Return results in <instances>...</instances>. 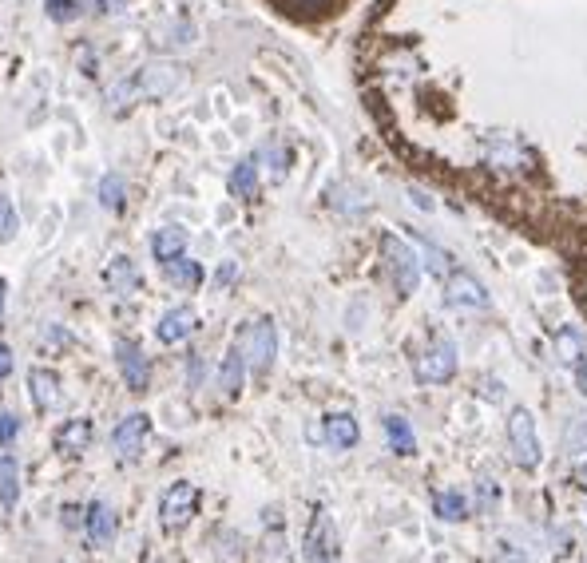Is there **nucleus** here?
Segmentation results:
<instances>
[{"mask_svg":"<svg viewBox=\"0 0 587 563\" xmlns=\"http://www.w3.org/2000/svg\"><path fill=\"white\" fill-rule=\"evenodd\" d=\"M179 64H171V60H151V64H143L135 76H123L119 84L108 88V108L112 112H123V108H131V104H139V100H163V96H171L175 88H179Z\"/></svg>","mask_w":587,"mask_h":563,"instance_id":"nucleus-1","label":"nucleus"},{"mask_svg":"<svg viewBox=\"0 0 587 563\" xmlns=\"http://www.w3.org/2000/svg\"><path fill=\"white\" fill-rule=\"evenodd\" d=\"M235 349L246 365V373L262 377L274 369V357H278V326L270 318H250L242 322V330L235 334Z\"/></svg>","mask_w":587,"mask_h":563,"instance_id":"nucleus-2","label":"nucleus"},{"mask_svg":"<svg viewBox=\"0 0 587 563\" xmlns=\"http://www.w3.org/2000/svg\"><path fill=\"white\" fill-rule=\"evenodd\" d=\"M480 159H484V167L496 171V175H528V171L536 167L532 147H528L520 135H512V131H492V135H484Z\"/></svg>","mask_w":587,"mask_h":563,"instance_id":"nucleus-3","label":"nucleus"},{"mask_svg":"<svg viewBox=\"0 0 587 563\" xmlns=\"http://www.w3.org/2000/svg\"><path fill=\"white\" fill-rule=\"evenodd\" d=\"M381 266H385V278L393 282L397 298H413L417 286H421V254L397 238V234H381Z\"/></svg>","mask_w":587,"mask_h":563,"instance_id":"nucleus-4","label":"nucleus"},{"mask_svg":"<svg viewBox=\"0 0 587 563\" xmlns=\"http://www.w3.org/2000/svg\"><path fill=\"white\" fill-rule=\"evenodd\" d=\"M457 369H461L457 341L445 338V334H437V338L413 357V377H417L421 385H445V381L457 377Z\"/></svg>","mask_w":587,"mask_h":563,"instance_id":"nucleus-5","label":"nucleus"},{"mask_svg":"<svg viewBox=\"0 0 587 563\" xmlns=\"http://www.w3.org/2000/svg\"><path fill=\"white\" fill-rule=\"evenodd\" d=\"M508 449H512V464L532 472L540 468L544 460V449H540V433H536V417L528 409H512L508 417Z\"/></svg>","mask_w":587,"mask_h":563,"instance_id":"nucleus-6","label":"nucleus"},{"mask_svg":"<svg viewBox=\"0 0 587 563\" xmlns=\"http://www.w3.org/2000/svg\"><path fill=\"white\" fill-rule=\"evenodd\" d=\"M199 488L191 484V480H175L163 496H159V524H163V532H183L191 520H195V512H199Z\"/></svg>","mask_w":587,"mask_h":563,"instance_id":"nucleus-7","label":"nucleus"},{"mask_svg":"<svg viewBox=\"0 0 587 563\" xmlns=\"http://www.w3.org/2000/svg\"><path fill=\"white\" fill-rule=\"evenodd\" d=\"M147 437H151V417L147 413H127L112 429V452H116L119 464H135L147 449Z\"/></svg>","mask_w":587,"mask_h":563,"instance_id":"nucleus-8","label":"nucleus"},{"mask_svg":"<svg viewBox=\"0 0 587 563\" xmlns=\"http://www.w3.org/2000/svg\"><path fill=\"white\" fill-rule=\"evenodd\" d=\"M445 306L449 310H488L492 294L484 290V282L469 270H453L445 282Z\"/></svg>","mask_w":587,"mask_h":563,"instance_id":"nucleus-9","label":"nucleus"},{"mask_svg":"<svg viewBox=\"0 0 587 563\" xmlns=\"http://www.w3.org/2000/svg\"><path fill=\"white\" fill-rule=\"evenodd\" d=\"M302 556L310 563H334L338 560V528L330 520L326 508L314 512L310 520V532H306V544H302Z\"/></svg>","mask_w":587,"mask_h":563,"instance_id":"nucleus-10","label":"nucleus"},{"mask_svg":"<svg viewBox=\"0 0 587 563\" xmlns=\"http://www.w3.org/2000/svg\"><path fill=\"white\" fill-rule=\"evenodd\" d=\"M116 365H119V377L127 381L131 393H143V389H147L151 365H147V353H143L135 341H127V338L116 341Z\"/></svg>","mask_w":587,"mask_h":563,"instance_id":"nucleus-11","label":"nucleus"},{"mask_svg":"<svg viewBox=\"0 0 587 563\" xmlns=\"http://www.w3.org/2000/svg\"><path fill=\"white\" fill-rule=\"evenodd\" d=\"M64 397V385H60V373L48 369V365H36L28 369V401L40 409V413H52Z\"/></svg>","mask_w":587,"mask_h":563,"instance_id":"nucleus-12","label":"nucleus"},{"mask_svg":"<svg viewBox=\"0 0 587 563\" xmlns=\"http://www.w3.org/2000/svg\"><path fill=\"white\" fill-rule=\"evenodd\" d=\"M587 357V334L580 326H560L556 338H552V361L560 369H576Z\"/></svg>","mask_w":587,"mask_h":563,"instance_id":"nucleus-13","label":"nucleus"},{"mask_svg":"<svg viewBox=\"0 0 587 563\" xmlns=\"http://www.w3.org/2000/svg\"><path fill=\"white\" fill-rule=\"evenodd\" d=\"M84 532H88V540L92 544H112L119 532V520L116 512H112V504H104V500H92L88 508H84Z\"/></svg>","mask_w":587,"mask_h":563,"instance_id":"nucleus-14","label":"nucleus"},{"mask_svg":"<svg viewBox=\"0 0 587 563\" xmlns=\"http://www.w3.org/2000/svg\"><path fill=\"white\" fill-rule=\"evenodd\" d=\"M104 282H108V290L119 294V298H127V294H135L139 286H143V274H139V266H135V258H127V254H116L108 266H104Z\"/></svg>","mask_w":587,"mask_h":563,"instance_id":"nucleus-15","label":"nucleus"},{"mask_svg":"<svg viewBox=\"0 0 587 563\" xmlns=\"http://www.w3.org/2000/svg\"><path fill=\"white\" fill-rule=\"evenodd\" d=\"M195 310L191 306H175V310H167L163 318H159V326H155V338L163 341V345H179V341H187L195 334Z\"/></svg>","mask_w":587,"mask_h":563,"instance_id":"nucleus-16","label":"nucleus"},{"mask_svg":"<svg viewBox=\"0 0 587 563\" xmlns=\"http://www.w3.org/2000/svg\"><path fill=\"white\" fill-rule=\"evenodd\" d=\"M92 437H96V425L88 417H72L64 421V429L56 433V449L68 452V456H80V452L92 449Z\"/></svg>","mask_w":587,"mask_h":563,"instance_id":"nucleus-17","label":"nucleus"},{"mask_svg":"<svg viewBox=\"0 0 587 563\" xmlns=\"http://www.w3.org/2000/svg\"><path fill=\"white\" fill-rule=\"evenodd\" d=\"M322 437H326V445L338 452H350L357 441H361V429H357V421H353V413H330L326 417V425H322Z\"/></svg>","mask_w":587,"mask_h":563,"instance_id":"nucleus-18","label":"nucleus"},{"mask_svg":"<svg viewBox=\"0 0 587 563\" xmlns=\"http://www.w3.org/2000/svg\"><path fill=\"white\" fill-rule=\"evenodd\" d=\"M163 278H167L175 290H199V286H203V278H207V270H203L195 258L179 254V258L163 262Z\"/></svg>","mask_w":587,"mask_h":563,"instance_id":"nucleus-19","label":"nucleus"},{"mask_svg":"<svg viewBox=\"0 0 587 563\" xmlns=\"http://www.w3.org/2000/svg\"><path fill=\"white\" fill-rule=\"evenodd\" d=\"M254 163L270 175V183H282V179H286V171H290V147H286V143H278V139H266V143L258 147Z\"/></svg>","mask_w":587,"mask_h":563,"instance_id":"nucleus-20","label":"nucleus"},{"mask_svg":"<svg viewBox=\"0 0 587 563\" xmlns=\"http://www.w3.org/2000/svg\"><path fill=\"white\" fill-rule=\"evenodd\" d=\"M433 512L441 524H461V520H469V496L461 488H441V492H433Z\"/></svg>","mask_w":587,"mask_h":563,"instance_id":"nucleus-21","label":"nucleus"},{"mask_svg":"<svg viewBox=\"0 0 587 563\" xmlns=\"http://www.w3.org/2000/svg\"><path fill=\"white\" fill-rule=\"evenodd\" d=\"M215 381H219V393L231 401L242 393V385H246V365H242V357H238V349L231 345L227 353H223V361H219V373H215Z\"/></svg>","mask_w":587,"mask_h":563,"instance_id":"nucleus-22","label":"nucleus"},{"mask_svg":"<svg viewBox=\"0 0 587 563\" xmlns=\"http://www.w3.org/2000/svg\"><path fill=\"white\" fill-rule=\"evenodd\" d=\"M151 254H155L159 266L179 258V254H187V230L183 226H159L155 238H151Z\"/></svg>","mask_w":587,"mask_h":563,"instance_id":"nucleus-23","label":"nucleus"},{"mask_svg":"<svg viewBox=\"0 0 587 563\" xmlns=\"http://www.w3.org/2000/svg\"><path fill=\"white\" fill-rule=\"evenodd\" d=\"M381 425H385V441H389V449L397 452V456H413V452H417V433H413V425H409L401 413H389Z\"/></svg>","mask_w":587,"mask_h":563,"instance_id":"nucleus-24","label":"nucleus"},{"mask_svg":"<svg viewBox=\"0 0 587 563\" xmlns=\"http://www.w3.org/2000/svg\"><path fill=\"white\" fill-rule=\"evenodd\" d=\"M330 207L338 215H365L369 211V195L357 183H334L330 187Z\"/></svg>","mask_w":587,"mask_h":563,"instance_id":"nucleus-25","label":"nucleus"},{"mask_svg":"<svg viewBox=\"0 0 587 563\" xmlns=\"http://www.w3.org/2000/svg\"><path fill=\"white\" fill-rule=\"evenodd\" d=\"M227 187H231V195H235V199L250 203V199L258 195V163H254V159H242V163H235V171L227 175Z\"/></svg>","mask_w":587,"mask_h":563,"instance_id":"nucleus-26","label":"nucleus"},{"mask_svg":"<svg viewBox=\"0 0 587 563\" xmlns=\"http://www.w3.org/2000/svg\"><path fill=\"white\" fill-rule=\"evenodd\" d=\"M20 500V464L12 456H0V508L12 512Z\"/></svg>","mask_w":587,"mask_h":563,"instance_id":"nucleus-27","label":"nucleus"},{"mask_svg":"<svg viewBox=\"0 0 587 563\" xmlns=\"http://www.w3.org/2000/svg\"><path fill=\"white\" fill-rule=\"evenodd\" d=\"M421 270H429L433 278H449L457 266H453V254L449 250H441L437 242L421 238Z\"/></svg>","mask_w":587,"mask_h":563,"instance_id":"nucleus-28","label":"nucleus"},{"mask_svg":"<svg viewBox=\"0 0 587 563\" xmlns=\"http://www.w3.org/2000/svg\"><path fill=\"white\" fill-rule=\"evenodd\" d=\"M96 195H100V207H104V211H123V203H127V179H123L119 171H108V175L100 179Z\"/></svg>","mask_w":587,"mask_h":563,"instance_id":"nucleus-29","label":"nucleus"},{"mask_svg":"<svg viewBox=\"0 0 587 563\" xmlns=\"http://www.w3.org/2000/svg\"><path fill=\"white\" fill-rule=\"evenodd\" d=\"M564 449L572 456H584L587 452V413H572L568 425H564Z\"/></svg>","mask_w":587,"mask_h":563,"instance_id":"nucleus-30","label":"nucleus"},{"mask_svg":"<svg viewBox=\"0 0 587 563\" xmlns=\"http://www.w3.org/2000/svg\"><path fill=\"white\" fill-rule=\"evenodd\" d=\"M159 44H163V48H191V44H195V24H191V20H175V24H167Z\"/></svg>","mask_w":587,"mask_h":563,"instance_id":"nucleus-31","label":"nucleus"},{"mask_svg":"<svg viewBox=\"0 0 587 563\" xmlns=\"http://www.w3.org/2000/svg\"><path fill=\"white\" fill-rule=\"evenodd\" d=\"M496 504H500V484H496L492 476H480V480H476V512L492 516Z\"/></svg>","mask_w":587,"mask_h":563,"instance_id":"nucleus-32","label":"nucleus"},{"mask_svg":"<svg viewBox=\"0 0 587 563\" xmlns=\"http://www.w3.org/2000/svg\"><path fill=\"white\" fill-rule=\"evenodd\" d=\"M44 12H48V20H56V24H72V20L84 16V4H80V0H44Z\"/></svg>","mask_w":587,"mask_h":563,"instance_id":"nucleus-33","label":"nucleus"},{"mask_svg":"<svg viewBox=\"0 0 587 563\" xmlns=\"http://www.w3.org/2000/svg\"><path fill=\"white\" fill-rule=\"evenodd\" d=\"M20 230V215H16V203L8 195H0V242H12Z\"/></svg>","mask_w":587,"mask_h":563,"instance_id":"nucleus-34","label":"nucleus"},{"mask_svg":"<svg viewBox=\"0 0 587 563\" xmlns=\"http://www.w3.org/2000/svg\"><path fill=\"white\" fill-rule=\"evenodd\" d=\"M480 397L492 401V405H500V401H504V381H500V377H484V381H480Z\"/></svg>","mask_w":587,"mask_h":563,"instance_id":"nucleus-35","label":"nucleus"},{"mask_svg":"<svg viewBox=\"0 0 587 563\" xmlns=\"http://www.w3.org/2000/svg\"><path fill=\"white\" fill-rule=\"evenodd\" d=\"M16 433H20V421L12 413H0V449H8L16 441Z\"/></svg>","mask_w":587,"mask_h":563,"instance_id":"nucleus-36","label":"nucleus"},{"mask_svg":"<svg viewBox=\"0 0 587 563\" xmlns=\"http://www.w3.org/2000/svg\"><path fill=\"white\" fill-rule=\"evenodd\" d=\"M235 278H238L235 262H223V266L215 270V286H219V290H231V286H235Z\"/></svg>","mask_w":587,"mask_h":563,"instance_id":"nucleus-37","label":"nucleus"},{"mask_svg":"<svg viewBox=\"0 0 587 563\" xmlns=\"http://www.w3.org/2000/svg\"><path fill=\"white\" fill-rule=\"evenodd\" d=\"M60 524H64V528H80V524H84V508H76V504H64V512H60Z\"/></svg>","mask_w":587,"mask_h":563,"instance_id":"nucleus-38","label":"nucleus"},{"mask_svg":"<svg viewBox=\"0 0 587 563\" xmlns=\"http://www.w3.org/2000/svg\"><path fill=\"white\" fill-rule=\"evenodd\" d=\"M524 560H528V556H524V552H516V548L504 540V544L496 548V560H492V563H524Z\"/></svg>","mask_w":587,"mask_h":563,"instance_id":"nucleus-39","label":"nucleus"},{"mask_svg":"<svg viewBox=\"0 0 587 563\" xmlns=\"http://www.w3.org/2000/svg\"><path fill=\"white\" fill-rule=\"evenodd\" d=\"M127 8V0H96V12L100 16H119Z\"/></svg>","mask_w":587,"mask_h":563,"instance_id":"nucleus-40","label":"nucleus"},{"mask_svg":"<svg viewBox=\"0 0 587 563\" xmlns=\"http://www.w3.org/2000/svg\"><path fill=\"white\" fill-rule=\"evenodd\" d=\"M12 365H16V357H12V349H8L4 341H0V381H4L8 373H12Z\"/></svg>","mask_w":587,"mask_h":563,"instance_id":"nucleus-41","label":"nucleus"},{"mask_svg":"<svg viewBox=\"0 0 587 563\" xmlns=\"http://www.w3.org/2000/svg\"><path fill=\"white\" fill-rule=\"evenodd\" d=\"M572 377H576V393H580V397H587V357L580 361V365H576V369H572Z\"/></svg>","mask_w":587,"mask_h":563,"instance_id":"nucleus-42","label":"nucleus"},{"mask_svg":"<svg viewBox=\"0 0 587 563\" xmlns=\"http://www.w3.org/2000/svg\"><path fill=\"white\" fill-rule=\"evenodd\" d=\"M409 199H413V203H417V207H421V211H433V207H437V203H433V199H429V195H425V191H417V187H413V191H409Z\"/></svg>","mask_w":587,"mask_h":563,"instance_id":"nucleus-43","label":"nucleus"},{"mask_svg":"<svg viewBox=\"0 0 587 563\" xmlns=\"http://www.w3.org/2000/svg\"><path fill=\"white\" fill-rule=\"evenodd\" d=\"M199 373H203V365H199V357H191V361H187V381L199 385Z\"/></svg>","mask_w":587,"mask_h":563,"instance_id":"nucleus-44","label":"nucleus"},{"mask_svg":"<svg viewBox=\"0 0 587 563\" xmlns=\"http://www.w3.org/2000/svg\"><path fill=\"white\" fill-rule=\"evenodd\" d=\"M576 488H584V492H587V460L580 464V468H576Z\"/></svg>","mask_w":587,"mask_h":563,"instance_id":"nucleus-45","label":"nucleus"},{"mask_svg":"<svg viewBox=\"0 0 587 563\" xmlns=\"http://www.w3.org/2000/svg\"><path fill=\"white\" fill-rule=\"evenodd\" d=\"M4 302H8V282L0 278V322H4Z\"/></svg>","mask_w":587,"mask_h":563,"instance_id":"nucleus-46","label":"nucleus"},{"mask_svg":"<svg viewBox=\"0 0 587 563\" xmlns=\"http://www.w3.org/2000/svg\"><path fill=\"white\" fill-rule=\"evenodd\" d=\"M298 4H318V0H298Z\"/></svg>","mask_w":587,"mask_h":563,"instance_id":"nucleus-47","label":"nucleus"}]
</instances>
